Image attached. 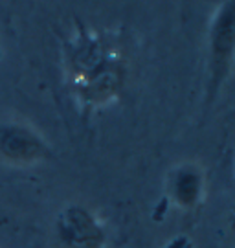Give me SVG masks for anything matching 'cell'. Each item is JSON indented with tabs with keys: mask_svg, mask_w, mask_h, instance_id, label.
Listing matches in <instances>:
<instances>
[{
	"mask_svg": "<svg viewBox=\"0 0 235 248\" xmlns=\"http://www.w3.org/2000/svg\"><path fill=\"white\" fill-rule=\"evenodd\" d=\"M235 61V2L220 4L211 18L208 33L209 99L222 89Z\"/></svg>",
	"mask_w": 235,
	"mask_h": 248,
	"instance_id": "obj_2",
	"label": "cell"
},
{
	"mask_svg": "<svg viewBox=\"0 0 235 248\" xmlns=\"http://www.w3.org/2000/svg\"><path fill=\"white\" fill-rule=\"evenodd\" d=\"M46 143L37 133L20 124H8L0 127V155L4 158L17 164L30 166L46 155Z\"/></svg>",
	"mask_w": 235,
	"mask_h": 248,
	"instance_id": "obj_4",
	"label": "cell"
},
{
	"mask_svg": "<svg viewBox=\"0 0 235 248\" xmlns=\"http://www.w3.org/2000/svg\"><path fill=\"white\" fill-rule=\"evenodd\" d=\"M68 76L79 99L90 107L105 105L123 85L122 52L105 35L83 31L70 46Z\"/></svg>",
	"mask_w": 235,
	"mask_h": 248,
	"instance_id": "obj_1",
	"label": "cell"
},
{
	"mask_svg": "<svg viewBox=\"0 0 235 248\" xmlns=\"http://www.w3.org/2000/svg\"><path fill=\"white\" fill-rule=\"evenodd\" d=\"M232 224H234V228H235V208H234V213H232Z\"/></svg>",
	"mask_w": 235,
	"mask_h": 248,
	"instance_id": "obj_6",
	"label": "cell"
},
{
	"mask_svg": "<svg viewBox=\"0 0 235 248\" xmlns=\"http://www.w3.org/2000/svg\"><path fill=\"white\" fill-rule=\"evenodd\" d=\"M206 180L202 169L193 162L178 164L169 177V197L180 210H193L204 197Z\"/></svg>",
	"mask_w": 235,
	"mask_h": 248,
	"instance_id": "obj_5",
	"label": "cell"
},
{
	"mask_svg": "<svg viewBox=\"0 0 235 248\" xmlns=\"http://www.w3.org/2000/svg\"><path fill=\"white\" fill-rule=\"evenodd\" d=\"M57 237L63 248H101L107 233L90 210L68 206L57 217Z\"/></svg>",
	"mask_w": 235,
	"mask_h": 248,
	"instance_id": "obj_3",
	"label": "cell"
}]
</instances>
